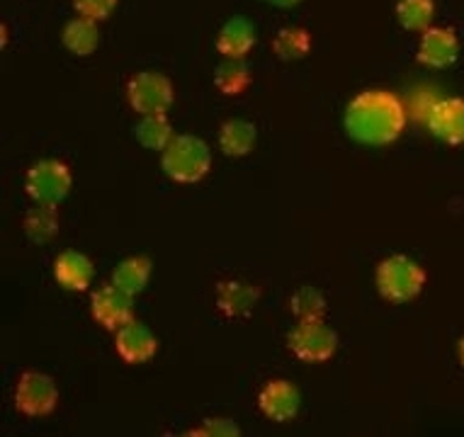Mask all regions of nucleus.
Returning a JSON list of instances; mask_svg holds the SVG:
<instances>
[{"label": "nucleus", "instance_id": "1", "mask_svg": "<svg viewBox=\"0 0 464 437\" xmlns=\"http://www.w3.org/2000/svg\"><path fill=\"white\" fill-rule=\"evenodd\" d=\"M343 129L345 134L365 146H389L399 141V137L406 129V109L403 102L394 92L365 90L355 95L345 115H343Z\"/></svg>", "mask_w": 464, "mask_h": 437}, {"label": "nucleus", "instance_id": "2", "mask_svg": "<svg viewBox=\"0 0 464 437\" xmlns=\"http://www.w3.org/2000/svg\"><path fill=\"white\" fill-rule=\"evenodd\" d=\"M160 168L173 183L195 185L212 170V151L205 138L195 134H178L160 151Z\"/></svg>", "mask_w": 464, "mask_h": 437}, {"label": "nucleus", "instance_id": "3", "mask_svg": "<svg viewBox=\"0 0 464 437\" xmlns=\"http://www.w3.org/2000/svg\"><path fill=\"white\" fill-rule=\"evenodd\" d=\"M428 282L426 270L409 255H389L377 265L374 272V284L380 297H384L392 304H406L419 297Z\"/></svg>", "mask_w": 464, "mask_h": 437}, {"label": "nucleus", "instance_id": "4", "mask_svg": "<svg viewBox=\"0 0 464 437\" xmlns=\"http://www.w3.org/2000/svg\"><path fill=\"white\" fill-rule=\"evenodd\" d=\"M287 346L297 360L306 362V365H321V362L331 360L338 350V333L324 318L299 321L289 330Z\"/></svg>", "mask_w": 464, "mask_h": 437}, {"label": "nucleus", "instance_id": "5", "mask_svg": "<svg viewBox=\"0 0 464 437\" xmlns=\"http://www.w3.org/2000/svg\"><path fill=\"white\" fill-rule=\"evenodd\" d=\"M71 185H73L71 168L56 158L37 161L24 177V192L37 204H59L69 197Z\"/></svg>", "mask_w": 464, "mask_h": 437}, {"label": "nucleus", "instance_id": "6", "mask_svg": "<svg viewBox=\"0 0 464 437\" xmlns=\"http://www.w3.org/2000/svg\"><path fill=\"white\" fill-rule=\"evenodd\" d=\"M127 100L137 115L166 112L176 102V85L159 71H139L127 83Z\"/></svg>", "mask_w": 464, "mask_h": 437}, {"label": "nucleus", "instance_id": "7", "mask_svg": "<svg viewBox=\"0 0 464 437\" xmlns=\"http://www.w3.org/2000/svg\"><path fill=\"white\" fill-rule=\"evenodd\" d=\"M15 408L27 418H44L59 406V386L44 372H23L13 394Z\"/></svg>", "mask_w": 464, "mask_h": 437}, {"label": "nucleus", "instance_id": "8", "mask_svg": "<svg viewBox=\"0 0 464 437\" xmlns=\"http://www.w3.org/2000/svg\"><path fill=\"white\" fill-rule=\"evenodd\" d=\"M91 314L102 328L117 333L122 326L134 321V297L110 282L92 291Z\"/></svg>", "mask_w": 464, "mask_h": 437}, {"label": "nucleus", "instance_id": "9", "mask_svg": "<svg viewBox=\"0 0 464 437\" xmlns=\"http://www.w3.org/2000/svg\"><path fill=\"white\" fill-rule=\"evenodd\" d=\"M428 131L448 146L464 144V98H442L428 108Z\"/></svg>", "mask_w": 464, "mask_h": 437}, {"label": "nucleus", "instance_id": "10", "mask_svg": "<svg viewBox=\"0 0 464 437\" xmlns=\"http://www.w3.org/2000/svg\"><path fill=\"white\" fill-rule=\"evenodd\" d=\"M114 350L127 365H144L159 353V337L141 321H130L114 333Z\"/></svg>", "mask_w": 464, "mask_h": 437}, {"label": "nucleus", "instance_id": "11", "mask_svg": "<svg viewBox=\"0 0 464 437\" xmlns=\"http://www.w3.org/2000/svg\"><path fill=\"white\" fill-rule=\"evenodd\" d=\"M299 406H302V394L287 379H273L258 394L260 413L275 423L295 421V415L299 413Z\"/></svg>", "mask_w": 464, "mask_h": 437}, {"label": "nucleus", "instance_id": "12", "mask_svg": "<svg viewBox=\"0 0 464 437\" xmlns=\"http://www.w3.org/2000/svg\"><path fill=\"white\" fill-rule=\"evenodd\" d=\"M416 59L428 69H450L459 59V39H457L455 30L452 27H428L420 34Z\"/></svg>", "mask_w": 464, "mask_h": 437}, {"label": "nucleus", "instance_id": "13", "mask_svg": "<svg viewBox=\"0 0 464 437\" xmlns=\"http://www.w3.org/2000/svg\"><path fill=\"white\" fill-rule=\"evenodd\" d=\"M217 309L228 318H244L253 314V309L258 307L263 291L260 287L244 280H221L217 284Z\"/></svg>", "mask_w": 464, "mask_h": 437}, {"label": "nucleus", "instance_id": "14", "mask_svg": "<svg viewBox=\"0 0 464 437\" xmlns=\"http://www.w3.org/2000/svg\"><path fill=\"white\" fill-rule=\"evenodd\" d=\"M95 277V265L81 251H63L53 261V280L66 291H85Z\"/></svg>", "mask_w": 464, "mask_h": 437}, {"label": "nucleus", "instance_id": "15", "mask_svg": "<svg viewBox=\"0 0 464 437\" xmlns=\"http://www.w3.org/2000/svg\"><path fill=\"white\" fill-rule=\"evenodd\" d=\"M253 46H256V27L251 20L237 15L221 24L217 34V52L224 59H246L253 52Z\"/></svg>", "mask_w": 464, "mask_h": 437}, {"label": "nucleus", "instance_id": "16", "mask_svg": "<svg viewBox=\"0 0 464 437\" xmlns=\"http://www.w3.org/2000/svg\"><path fill=\"white\" fill-rule=\"evenodd\" d=\"M258 141V129L256 124L246 119H228L219 129V148L228 158H244L256 148Z\"/></svg>", "mask_w": 464, "mask_h": 437}, {"label": "nucleus", "instance_id": "17", "mask_svg": "<svg viewBox=\"0 0 464 437\" xmlns=\"http://www.w3.org/2000/svg\"><path fill=\"white\" fill-rule=\"evenodd\" d=\"M151 272L153 262L146 255H131V258H124V261L114 265L112 284L131 294V297H137L146 290V284L151 280Z\"/></svg>", "mask_w": 464, "mask_h": 437}, {"label": "nucleus", "instance_id": "18", "mask_svg": "<svg viewBox=\"0 0 464 437\" xmlns=\"http://www.w3.org/2000/svg\"><path fill=\"white\" fill-rule=\"evenodd\" d=\"M62 42L73 56H91L98 52L100 32L98 23L91 17L78 15L63 24Z\"/></svg>", "mask_w": 464, "mask_h": 437}, {"label": "nucleus", "instance_id": "19", "mask_svg": "<svg viewBox=\"0 0 464 437\" xmlns=\"http://www.w3.org/2000/svg\"><path fill=\"white\" fill-rule=\"evenodd\" d=\"M253 83L251 66L246 63V59H224V62L214 69V88L221 95L237 98L241 92H246Z\"/></svg>", "mask_w": 464, "mask_h": 437}, {"label": "nucleus", "instance_id": "20", "mask_svg": "<svg viewBox=\"0 0 464 437\" xmlns=\"http://www.w3.org/2000/svg\"><path fill=\"white\" fill-rule=\"evenodd\" d=\"M312 34L304 27H282L273 37V54L285 63L302 62L312 54Z\"/></svg>", "mask_w": 464, "mask_h": 437}, {"label": "nucleus", "instance_id": "21", "mask_svg": "<svg viewBox=\"0 0 464 437\" xmlns=\"http://www.w3.org/2000/svg\"><path fill=\"white\" fill-rule=\"evenodd\" d=\"M134 138L139 141V146H144L149 151H163L173 141V124L166 117V112L141 115V119L134 127Z\"/></svg>", "mask_w": 464, "mask_h": 437}, {"label": "nucleus", "instance_id": "22", "mask_svg": "<svg viewBox=\"0 0 464 437\" xmlns=\"http://www.w3.org/2000/svg\"><path fill=\"white\" fill-rule=\"evenodd\" d=\"M23 226L24 236L30 238L32 243H37V246L49 243L59 233V212H56V204H37L34 209H30L27 216H24Z\"/></svg>", "mask_w": 464, "mask_h": 437}, {"label": "nucleus", "instance_id": "23", "mask_svg": "<svg viewBox=\"0 0 464 437\" xmlns=\"http://www.w3.org/2000/svg\"><path fill=\"white\" fill-rule=\"evenodd\" d=\"M289 311L295 314L297 321H316V318L326 316L328 301L324 297V291L316 290L314 284H304V287L292 291V297H289Z\"/></svg>", "mask_w": 464, "mask_h": 437}, {"label": "nucleus", "instance_id": "24", "mask_svg": "<svg viewBox=\"0 0 464 437\" xmlns=\"http://www.w3.org/2000/svg\"><path fill=\"white\" fill-rule=\"evenodd\" d=\"M435 0H399L396 3V23L406 32H423L433 27Z\"/></svg>", "mask_w": 464, "mask_h": 437}, {"label": "nucleus", "instance_id": "25", "mask_svg": "<svg viewBox=\"0 0 464 437\" xmlns=\"http://www.w3.org/2000/svg\"><path fill=\"white\" fill-rule=\"evenodd\" d=\"M185 435L238 437V435H241V428H238L237 421H231V418H205V423H202V428L188 430Z\"/></svg>", "mask_w": 464, "mask_h": 437}, {"label": "nucleus", "instance_id": "26", "mask_svg": "<svg viewBox=\"0 0 464 437\" xmlns=\"http://www.w3.org/2000/svg\"><path fill=\"white\" fill-rule=\"evenodd\" d=\"M71 3H73V10H76L78 15L91 17L95 23H102V20L112 15L120 0H71Z\"/></svg>", "mask_w": 464, "mask_h": 437}, {"label": "nucleus", "instance_id": "27", "mask_svg": "<svg viewBox=\"0 0 464 437\" xmlns=\"http://www.w3.org/2000/svg\"><path fill=\"white\" fill-rule=\"evenodd\" d=\"M270 5H275V8H295V5H299L302 0H267Z\"/></svg>", "mask_w": 464, "mask_h": 437}, {"label": "nucleus", "instance_id": "28", "mask_svg": "<svg viewBox=\"0 0 464 437\" xmlns=\"http://www.w3.org/2000/svg\"><path fill=\"white\" fill-rule=\"evenodd\" d=\"M457 357H459V362H462V367H464V337L457 343Z\"/></svg>", "mask_w": 464, "mask_h": 437}]
</instances>
